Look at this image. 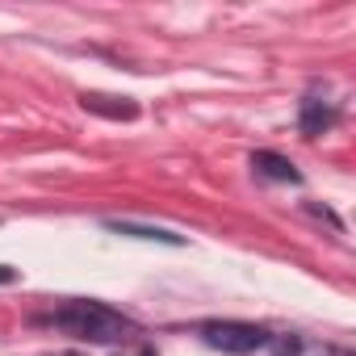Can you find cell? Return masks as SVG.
Listing matches in <instances>:
<instances>
[{
    "instance_id": "6",
    "label": "cell",
    "mask_w": 356,
    "mask_h": 356,
    "mask_svg": "<svg viewBox=\"0 0 356 356\" xmlns=\"http://www.w3.org/2000/svg\"><path fill=\"white\" fill-rule=\"evenodd\" d=\"M113 231H118V235H134V239H163V243H181L176 235H168V231H147V227H130V222H113Z\"/></svg>"
},
{
    "instance_id": "3",
    "label": "cell",
    "mask_w": 356,
    "mask_h": 356,
    "mask_svg": "<svg viewBox=\"0 0 356 356\" xmlns=\"http://www.w3.org/2000/svg\"><path fill=\"white\" fill-rule=\"evenodd\" d=\"M252 168L264 172V176H273V181H289V185L298 181V168H293L285 155H277V151H256V155H252Z\"/></svg>"
},
{
    "instance_id": "5",
    "label": "cell",
    "mask_w": 356,
    "mask_h": 356,
    "mask_svg": "<svg viewBox=\"0 0 356 356\" xmlns=\"http://www.w3.org/2000/svg\"><path fill=\"white\" fill-rule=\"evenodd\" d=\"M80 101H84V109H92V113H105V118H126V122H130V118L138 113V109H134L126 97H101V92H84Z\"/></svg>"
},
{
    "instance_id": "7",
    "label": "cell",
    "mask_w": 356,
    "mask_h": 356,
    "mask_svg": "<svg viewBox=\"0 0 356 356\" xmlns=\"http://www.w3.org/2000/svg\"><path fill=\"white\" fill-rule=\"evenodd\" d=\"M277 356H298V339H281L277 343Z\"/></svg>"
},
{
    "instance_id": "8",
    "label": "cell",
    "mask_w": 356,
    "mask_h": 356,
    "mask_svg": "<svg viewBox=\"0 0 356 356\" xmlns=\"http://www.w3.org/2000/svg\"><path fill=\"white\" fill-rule=\"evenodd\" d=\"M9 281H17V268H9V264H0V285H9Z\"/></svg>"
},
{
    "instance_id": "1",
    "label": "cell",
    "mask_w": 356,
    "mask_h": 356,
    "mask_svg": "<svg viewBox=\"0 0 356 356\" xmlns=\"http://www.w3.org/2000/svg\"><path fill=\"white\" fill-rule=\"evenodd\" d=\"M51 323L76 339H88V343H122L134 335V323L126 314L109 310L105 302H67L63 310L51 314Z\"/></svg>"
},
{
    "instance_id": "2",
    "label": "cell",
    "mask_w": 356,
    "mask_h": 356,
    "mask_svg": "<svg viewBox=\"0 0 356 356\" xmlns=\"http://www.w3.org/2000/svg\"><path fill=\"white\" fill-rule=\"evenodd\" d=\"M202 335H206V343H210V348L231 352V356H243V352H256V348H264V343H268L264 327H256V323H235V318L206 323V327H202Z\"/></svg>"
},
{
    "instance_id": "9",
    "label": "cell",
    "mask_w": 356,
    "mask_h": 356,
    "mask_svg": "<svg viewBox=\"0 0 356 356\" xmlns=\"http://www.w3.org/2000/svg\"><path fill=\"white\" fill-rule=\"evenodd\" d=\"M143 356H155V352H143Z\"/></svg>"
},
{
    "instance_id": "10",
    "label": "cell",
    "mask_w": 356,
    "mask_h": 356,
    "mask_svg": "<svg viewBox=\"0 0 356 356\" xmlns=\"http://www.w3.org/2000/svg\"><path fill=\"white\" fill-rule=\"evenodd\" d=\"M63 356H76V352H63Z\"/></svg>"
},
{
    "instance_id": "4",
    "label": "cell",
    "mask_w": 356,
    "mask_h": 356,
    "mask_svg": "<svg viewBox=\"0 0 356 356\" xmlns=\"http://www.w3.org/2000/svg\"><path fill=\"white\" fill-rule=\"evenodd\" d=\"M327 126H331V105L318 101V97H306L302 101V134L306 138H318Z\"/></svg>"
}]
</instances>
